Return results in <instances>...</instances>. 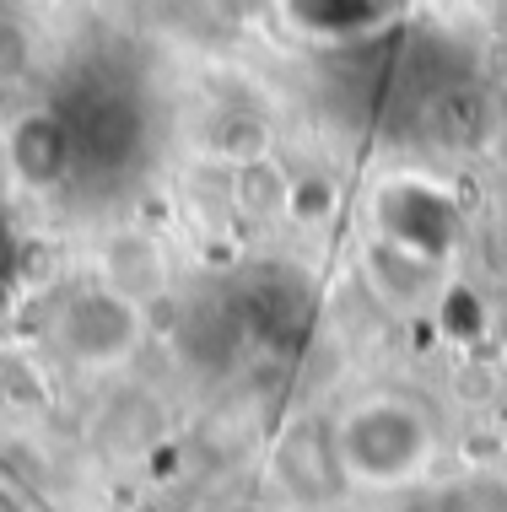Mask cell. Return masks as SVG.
Here are the masks:
<instances>
[{"label": "cell", "instance_id": "obj_1", "mask_svg": "<svg viewBox=\"0 0 507 512\" xmlns=\"http://www.w3.org/2000/svg\"><path fill=\"white\" fill-rule=\"evenodd\" d=\"M335 442H340V464L356 486H410L427 475L432 453H437V432L432 415L416 399L400 394H373L362 405H351L335 421Z\"/></svg>", "mask_w": 507, "mask_h": 512}, {"label": "cell", "instance_id": "obj_2", "mask_svg": "<svg viewBox=\"0 0 507 512\" xmlns=\"http://www.w3.org/2000/svg\"><path fill=\"white\" fill-rule=\"evenodd\" d=\"M49 335L65 362L76 367H119L141 345V308L119 286H71L49 318Z\"/></svg>", "mask_w": 507, "mask_h": 512}, {"label": "cell", "instance_id": "obj_3", "mask_svg": "<svg viewBox=\"0 0 507 512\" xmlns=\"http://www.w3.org/2000/svg\"><path fill=\"white\" fill-rule=\"evenodd\" d=\"M373 221H378V238L394 248H410L421 259H437L443 265L448 254L464 238V216L448 189L427 184L416 173H400L373 195Z\"/></svg>", "mask_w": 507, "mask_h": 512}, {"label": "cell", "instance_id": "obj_4", "mask_svg": "<svg viewBox=\"0 0 507 512\" xmlns=\"http://www.w3.org/2000/svg\"><path fill=\"white\" fill-rule=\"evenodd\" d=\"M81 98H65L60 114L76 141V178L81 173H119L141 151V108L125 87H76Z\"/></svg>", "mask_w": 507, "mask_h": 512}, {"label": "cell", "instance_id": "obj_5", "mask_svg": "<svg viewBox=\"0 0 507 512\" xmlns=\"http://www.w3.org/2000/svg\"><path fill=\"white\" fill-rule=\"evenodd\" d=\"M6 162L27 189H38V195H54V189L76 184V141H71V124H65L60 103L33 108V114H22L11 124Z\"/></svg>", "mask_w": 507, "mask_h": 512}, {"label": "cell", "instance_id": "obj_6", "mask_svg": "<svg viewBox=\"0 0 507 512\" xmlns=\"http://www.w3.org/2000/svg\"><path fill=\"white\" fill-rule=\"evenodd\" d=\"M276 475L281 486L308 507H330L340 491L351 486L346 464H340V442H335V421H303L281 437L276 448Z\"/></svg>", "mask_w": 507, "mask_h": 512}, {"label": "cell", "instance_id": "obj_7", "mask_svg": "<svg viewBox=\"0 0 507 512\" xmlns=\"http://www.w3.org/2000/svg\"><path fill=\"white\" fill-rule=\"evenodd\" d=\"M437 259H421L410 254V248H394V243H373L367 248V275H373V292L383 302H394V308H421V302H432L437 292Z\"/></svg>", "mask_w": 507, "mask_h": 512}, {"label": "cell", "instance_id": "obj_8", "mask_svg": "<svg viewBox=\"0 0 507 512\" xmlns=\"http://www.w3.org/2000/svg\"><path fill=\"white\" fill-rule=\"evenodd\" d=\"M297 27L324 38H367L389 22V0H286Z\"/></svg>", "mask_w": 507, "mask_h": 512}, {"label": "cell", "instance_id": "obj_9", "mask_svg": "<svg viewBox=\"0 0 507 512\" xmlns=\"http://www.w3.org/2000/svg\"><path fill=\"white\" fill-rule=\"evenodd\" d=\"M400 512H507V480L502 475H459L443 486L421 491L416 502H405Z\"/></svg>", "mask_w": 507, "mask_h": 512}, {"label": "cell", "instance_id": "obj_10", "mask_svg": "<svg viewBox=\"0 0 507 512\" xmlns=\"http://www.w3.org/2000/svg\"><path fill=\"white\" fill-rule=\"evenodd\" d=\"M205 6H211L222 22H232V27H254V22H265L281 0H205Z\"/></svg>", "mask_w": 507, "mask_h": 512}, {"label": "cell", "instance_id": "obj_11", "mask_svg": "<svg viewBox=\"0 0 507 512\" xmlns=\"http://www.w3.org/2000/svg\"><path fill=\"white\" fill-rule=\"evenodd\" d=\"M22 65H27V38H22V27L11 22V17H0V81L17 76Z\"/></svg>", "mask_w": 507, "mask_h": 512}, {"label": "cell", "instance_id": "obj_12", "mask_svg": "<svg viewBox=\"0 0 507 512\" xmlns=\"http://www.w3.org/2000/svg\"><path fill=\"white\" fill-rule=\"evenodd\" d=\"M11 270H17V238H11V227H6V211H0V292H6Z\"/></svg>", "mask_w": 507, "mask_h": 512}, {"label": "cell", "instance_id": "obj_13", "mask_svg": "<svg viewBox=\"0 0 507 512\" xmlns=\"http://www.w3.org/2000/svg\"><path fill=\"white\" fill-rule=\"evenodd\" d=\"M27 6H60V0H27Z\"/></svg>", "mask_w": 507, "mask_h": 512}, {"label": "cell", "instance_id": "obj_14", "mask_svg": "<svg viewBox=\"0 0 507 512\" xmlns=\"http://www.w3.org/2000/svg\"><path fill=\"white\" fill-rule=\"evenodd\" d=\"M502 27H507V6H502Z\"/></svg>", "mask_w": 507, "mask_h": 512}]
</instances>
